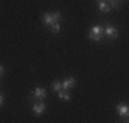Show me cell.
I'll use <instances>...</instances> for the list:
<instances>
[{"mask_svg":"<svg viewBox=\"0 0 129 123\" xmlns=\"http://www.w3.org/2000/svg\"><path fill=\"white\" fill-rule=\"evenodd\" d=\"M59 30H60V26H59V23H52L51 25V32L54 33V34H56V33H59Z\"/></svg>","mask_w":129,"mask_h":123,"instance_id":"obj_10","label":"cell"},{"mask_svg":"<svg viewBox=\"0 0 129 123\" xmlns=\"http://www.w3.org/2000/svg\"><path fill=\"white\" fill-rule=\"evenodd\" d=\"M104 36V29L102 26H93L89 32V38L92 41H102Z\"/></svg>","mask_w":129,"mask_h":123,"instance_id":"obj_1","label":"cell"},{"mask_svg":"<svg viewBox=\"0 0 129 123\" xmlns=\"http://www.w3.org/2000/svg\"><path fill=\"white\" fill-rule=\"evenodd\" d=\"M60 18V12L59 11H55L54 14H44L43 15V22H44V25H47V26H51L52 23H56L58 21H59Z\"/></svg>","mask_w":129,"mask_h":123,"instance_id":"obj_2","label":"cell"},{"mask_svg":"<svg viewBox=\"0 0 129 123\" xmlns=\"http://www.w3.org/2000/svg\"><path fill=\"white\" fill-rule=\"evenodd\" d=\"M104 34L109 37V38H117V37H118V32H117L115 27L107 26L106 29H104Z\"/></svg>","mask_w":129,"mask_h":123,"instance_id":"obj_4","label":"cell"},{"mask_svg":"<svg viewBox=\"0 0 129 123\" xmlns=\"http://www.w3.org/2000/svg\"><path fill=\"white\" fill-rule=\"evenodd\" d=\"M3 71H4V67H3L2 64H0V75H2V74H3Z\"/></svg>","mask_w":129,"mask_h":123,"instance_id":"obj_13","label":"cell"},{"mask_svg":"<svg viewBox=\"0 0 129 123\" xmlns=\"http://www.w3.org/2000/svg\"><path fill=\"white\" fill-rule=\"evenodd\" d=\"M33 112L36 115H41V113L45 112V104L44 103H39V104H35L33 105Z\"/></svg>","mask_w":129,"mask_h":123,"instance_id":"obj_6","label":"cell"},{"mask_svg":"<svg viewBox=\"0 0 129 123\" xmlns=\"http://www.w3.org/2000/svg\"><path fill=\"white\" fill-rule=\"evenodd\" d=\"M52 89H54V90H56V92H59L60 89H62V82L55 81L54 84H52Z\"/></svg>","mask_w":129,"mask_h":123,"instance_id":"obj_11","label":"cell"},{"mask_svg":"<svg viewBox=\"0 0 129 123\" xmlns=\"http://www.w3.org/2000/svg\"><path fill=\"white\" fill-rule=\"evenodd\" d=\"M107 3H109L110 8H117L118 7V0H106Z\"/></svg>","mask_w":129,"mask_h":123,"instance_id":"obj_12","label":"cell"},{"mask_svg":"<svg viewBox=\"0 0 129 123\" xmlns=\"http://www.w3.org/2000/svg\"><path fill=\"white\" fill-rule=\"evenodd\" d=\"M3 103V97H2V94H0V104Z\"/></svg>","mask_w":129,"mask_h":123,"instance_id":"obj_14","label":"cell"},{"mask_svg":"<svg viewBox=\"0 0 129 123\" xmlns=\"http://www.w3.org/2000/svg\"><path fill=\"white\" fill-rule=\"evenodd\" d=\"M117 112H118L119 116H125V120L124 122H128V112H129V109H128L126 104H118V105H117Z\"/></svg>","mask_w":129,"mask_h":123,"instance_id":"obj_3","label":"cell"},{"mask_svg":"<svg viewBox=\"0 0 129 123\" xmlns=\"http://www.w3.org/2000/svg\"><path fill=\"white\" fill-rule=\"evenodd\" d=\"M45 94H47V92H45L43 88H36V89H35V97H36V98H39V100L44 98V97H45Z\"/></svg>","mask_w":129,"mask_h":123,"instance_id":"obj_7","label":"cell"},{"mask_svg":"<svg viewBox=\"0 0 129 123\" xmlns=\"http://www.w3.org/2000/svg\"><path fill=\"white\" fill-rule=\"evenodd\" d=\"M74 85H76V79L73 78V77H69V78H66V79L62 82V88L64 89V90L74 88Z\"/></svg>","mask_w":129,"mask_h":123,"instance_id":"obj_5","label":"cell"},{"mask_svg":"<svg viewBox=\"0 0 129 123\" xmlns=\"http://www.w3.org/2000/svg\"><path fill=\"white\" fill-rule=\"evenodd\" d=\"M58 96H59V98H62V100H64V101H69L70 100V94L67 93L66 90H59V92H58Z\"/></svg>","mask_w":129,"mask_h":123,"instance_id":"obj_9","label":"cell"},{"mask_svg":"<svg viewBox=\"0 0 129 123\" xmlns=\"http://www.w3.org/2000/svg\"><path fill=\"white\" fill-rule=\"evenodd\" d=\"M98 7H99V10H100V11H103V12L110 11V6H109V3H107L106 0H102V2H99Z\"/></svg>","mask_w":129,"mask_h":123,"instance_id":"obj_8","label":"cell"}]
</instances>
